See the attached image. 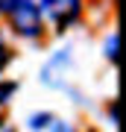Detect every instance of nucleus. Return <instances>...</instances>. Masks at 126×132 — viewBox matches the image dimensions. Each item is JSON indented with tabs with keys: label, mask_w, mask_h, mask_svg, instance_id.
Masks as SVG:
<instances>
[{
	"label": "nucleus",
	"mask_w": 126,
	"mask_h": 132,
	"mask_svg": "<svg viewBox=\"0 0 126 132\" xmlns=\"http://www.w3.org/2000/svg\"><path fill=\"white\" fill-rule=\"evenodd\" d=\"M9 21H12V29L23 38H38L41 35V9L32 0H18L9 12Z\"/></svg>",
	"instance_id": "1"
},
{
	"label": "nucleus",
	"mask_w": 126,
	"mask_h": 132,
	"mask_svg": "<svg viewBox=\"0 0 126 132\" xmlns=\"http://www.w3.org/2000/svg\"><path fill=\"white\" fill-rule=\"evenodd\" d=\"M38 9L47 12V18L53 21L59 29L70 27L76 18H79V9H82V0H38Z\"/></svg>",
	"instance_id": "2"
},
{
	"label": "nucleus",
	"mask_w": 126,
	"mask_h": 132,
	"mask_svg": "<svg viewBox=\"0 0 126 132\" xmlns=\"http://www.w3.org/2000/svg\"><path fill=\"white\" fill-rule=\"evenodd\" d=\"M29 129L32 132H70V126L65 120H59L56 114H32V120H29Z\"/></svg>",
	"instance_id": "3"
},
{
	"label": "nucleus",
	"mask_w": 126,
	"mask_h": 132,
	"mask_svg": "<svg viewBox=\"0 0 126 132\" xmlns=\"http://www.w3.org/2000/svg\"><path fill=\"white\" fill-rule=\"evenodd\" d=\"M9 59H12V53H9V47H6V44H0V71H3L6 65H9Z\"/></svg>",
	"instance_id": "4"
},
{
	"label": "nucleus",
	"mask_w": 126,
	"mask_h": 132,
	"mask_svg": "<svg viewBox=\"0 0 126 132\" xmlns=\"http://www.w3.org/2000/svg\"><path fill=\"white\" fill-rule=\"evenodd\" d=\"M15 3H18V0H0V15H9Z\"/></svg>",
	"instance_id": "5"
}]
</instances>
